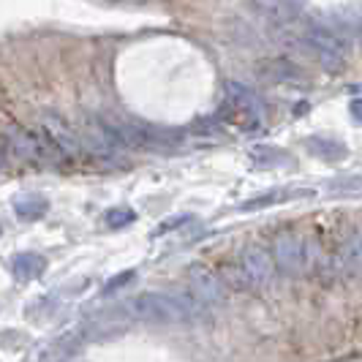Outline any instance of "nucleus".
Wrapping results in <instances>:
<instances>
[{
    "label": "nucleus",
    "mask_w": 362,
    "mask_h": 362,
    "mask_svg": "<svg viewBox=\"0 0 362 362\" xmlns=\"http://www.w3.org/2000/svg\"><path fill=\"white\" fill-rule=\"evenodd\" d=\"M134 316L150 322H194L202 319L204 305L191 294H139L128 303Z\"/></svg>",
    "instance_id": "1"
},
{
    "label": "nucleus",
    "mask_w": 362,
    "mask_h": 362,
    "mask_svg": "<svg viewBox=\"0 0 362 362\" xmlns=\"http://www.w3.org/2000/svg\"><path fill=\"white\" fill-rule=\"evenodd\" d=\"M305 44L310 47V52H316V57L322 60V66L329 69V71H341L346 66L349 44H346V38L338 30H332L327 25H308Z\"/></svg>",
    "instance_id": "2"
},
{
    "label": "nucleus",
    "mask_w": 362,
    "mask_h": 362,
    "mask_svg": "<svg viewBox=\"0 0 362 362\" xmlns=\"http://www.w3.org/2000/svg\"><path fill=\"white\" fill-rule=\"evenodd\" d=\"M310 243L300 240L291 232H284L272 240V256H275V267L284 272V275H303L308 270L310 259H308Z\"/></svg>",
    "instance_id": "3"
},
{
    "label": "nucleus",
    "mask_w": 362,
    "mask_h": 362,
    "mask_svg": "<svg viewBox=\"0 0 362 362\" xmlns=\"http://www.w3.org/2000/svg\"><path fill=\"white\" fill-rule=\"evenodd\" d=\"M272 262L270 254L262 248V245H248L243 248V256H240V272L245 275V281L251 286H264L272 278Z\"/></svg>",
    "instance_id": "4"
},
{
    "label": "nucleus",
    "mask_w": 362,
    "mask_h": 362,
    "mask_svg": "<svg viewBox=\"0 0 362 362\" xmlns=\"http://www.w3.org/2000/svg\"><path fill=\"white\" fill-rule=\"evenodd\" d=\"M188 281H191L194 297L199 300L204 308L207 305H221L226 300V289H223V284H221V278H218L216 272L204 270V267H191Z\"/></svg>",
    "instance_id": "5"
},
{
    "label": "nucleus",
    "mask_w": 362,
    "mask_h": 362,
    "mask_svg": "<svg viewBox=\"0 0 362 362\" xmlns=\"http://www.w3.org/2000/svg\"><path fill=\"white\" fill-rule=\"evenodd\" d=\"M338 264L346 278H362V232H349L338 251Z\"/></svg>",
    "instance_id": "6"
},
{
    "label": "nucleus",
    "mask_w": 362,
    "mask_h": 362,
    "mask_svg": "<svg viewBox=\"0 0 362 362\" xmlns=\"http://www.w3.org/2000/svg\"><path fill=\"white\" fill-rule=\"evenodd\" d=\"M226 104L232 109H237L240 115L251 117V120H259L264 115V107L256 98V93H251L245 85H240V82H229L226 85Z\"/></svg>",
    "instance_id": "7"
},
{
    "label": "nucleus",
    "mask_w": 362,
    "mask_h": 362,
    "mask_svg": "<svg viewBox=\"0 0 362 362\" xmlns=\"http://www.w3.org/2000/svg\"><path fill=\"white\" fill-rule=\"evenodd\" d=\"M44 134L52 139V145L60 150V156H76L79 153V139L74 136V131L60 117H54V115H47L44 117Z\"/></svg>",
    "instance_id": "8"
},
{
    "label": "nucleus",
    "mask_w": 362,
    "mask_h": 362,
    "mask_svg": "<svg viewBox=\"0 0 362 362\" xmlns=\"http://www.w3.org/2000/svg\"><path fill=\"white\" fill-rule=\"evenodd\" d=\"M254 8L267 25L275 28H289L294 19V11L286 6V0H254Z\"/></svg>",
    "instance_id": "9"
},
{
    "label": "nucleus",
    "mask_w": 362,
    "mask_h": 362,
    "mask_svg": "<svg viewBox=\"0 0 362 362\" xmlns=\"http://www.w3.org/2000/svg\"><path fill=\"white\" fill-rule=\"evenodd\" d=\"M11 270H14V278H19V281H33L47 270V262L38 254H17L11 262Z\"/></svg>",
    "instance_id": "10"
},
{
    "label": "nucleus",
    "mask_w": 362,
    "mask_h": 362,
    "mask_svg": "<svg viewBox=\"0 0 362 362\" xmlns=\"http://www.w3.org/2000/svg\"><path fill=\"white\" fill-rule=\"evenodd\" d=\"M14 213H17L22 221H38V218L47 213V199L44 197H36V194H28L22 199L14 202Z\"/></svg>",
    "instance_id": "11"
},
{
    "label": "nucleus",
    "mask_w": 362,
    "mask_h": 362,
    "mask_svg": "<svg viewBox=\"0 0 362 362\" xmlns=\"http://www.w3.org/2000/svg\"><path fill=\"white\" fill-rule=\"evenodd\" d=\"M308 150L316 153L319 158H325V161H341V158H346V145L335 142V139L313 136V139H308Z\"/></svg>",
    "instance_id": "12"
},
{
    "label": "nucleus",
    "mask_w": 362,
    "mask_h": 362,
    "mask_svg": "<svg viewBox=\"0 0 362 362\" xmlns=\"http://www.w3.org/2000/svg\"><path fill=\"white\" fill-rule=\"evenodd\" d=\"M134 221H136V213L128 210V207H115V210L107 213V226H112V229L128 226V223H134Z\"/></svg>",
    "instance_id": "13"
},
{
    "label": "nucleus",
    "mask_w": 362,
    "mask_h": 362,
    "mask_svg": "<svg viewBox=\"0 0 362 362\" xmlns=\"http://www.w3.org/2000/svg\"><path fill=\"white\" fill-rule=\"evenodd\" d=\"M278 199H284V194H264V197H256V199H248L245 204H240V210H259V207H264V204H275Z\"/></svg>",
    "instance_id": "14"
},
{
    "label": "nucleus",
    "mask_w": 362,
    "mask_h": 362,
    "mask_svg": "<svg viewBox=\"0 0 362 362\" xmlns=\"http://www.w3.org/2000/svg\"><path fill=\"white\" fill-rule=\"evenodd\" d=\"M191 221H194V216H175V218H169V221H163L161 226L156 229V235H166V232L177 229L180 223H191Z\"/></svg>",
    "instance_id": "15"
},
{
    "label": "nucleus",
    "mask_w": 362,
    "mask_h": 362,
    "mask_svg": "<svg viewBox=\"0 0 362 362\" xmlns=\"http://www.w3.org/2000/svg\"><path fill=\"white\" fill-rule=\"evenodd\" d=\"M254 158L256 161H262V158H281V161H286V156L281 153V150H272V147H254Z\"/></svg>",
    "instance_id": "16"
},
{
    "label": "nucleus",
    "mask_w": 362,
    "mask_h": 362,
    "mask_svg": "<svg viewBox=\"0 0 362 362\" xmlns=\"http://www.w3.org/2000/svg\"><path fill=\"white\" fill-rule=\"evenodd\" d=\"M131 278H134V272L128 270V272H123V275H117V278H112V281H109L107 284V289L104 291H115V289H120V286H126L128 281H131Z\"/></svg>",
    "instance_id": "17"
},
{
    "label": "nucleus",
    "mask_w": 362,
    "mask_h": 362,
    "mask_svg": "<svg viewBox=\"0 0 362 362\" xmlns=\"http://www.w3.org/2000/svg\"><path fill=\"white\" fill-rule=\"evenodd\" d=\"M351 115H354V120H357V123H362V98L351 101Z\"/></svg>",
    "instance_id": "18"
},
{
    "label": "nucleus",
    "mask_w": 362,
    "mask_h": 362,
    "mask_svg": "<svg viewBox=\"0 0 362 362\" xmlns=\"http://www.w3.org/2000/svg\"><path fill=\"white\" fill-rule=\"evenodd\" d=\"M0 169H3V153H0Z\"/></svg>",
    "instance_id": "19"
},
{
    "label": "nucleus",
    "mask_w": 362,
    "mask_h": 362,
    "mask_svg": "<svg viewBox=\"0 0 362 362\" xmlns=\"http://www.w3.org/2000/svg\"><path fill=\"white\" fill-rule=\"evenodd\" d=\"M360 36H362V30H360Z\"/></svg>",
    "instance_id": "20"
}]
</instances>
